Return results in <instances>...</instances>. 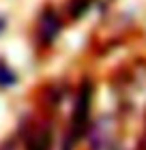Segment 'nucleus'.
Wrapping results in <instances>:
<instances>
[{
	"label": "nucleus",
	"instance_id": "nucleus-3",
	"mask_svg": "<svg viewBox=\"0 0 146 150\" xmlns=\"http://www.w3.org/2000/svg\"><path fill=\"white\" fill-rule=\"evenodd\" d=\"M30 150H50V133L47 131L37 133V137L30 142Z\"/></svg>",
	"mask_w": 146,
	"mask_h": 150
},
{
	"label": "nucleus",
	"instance_id": "nucleus-4",
	"mask_svg": "<svg viewBox=\"0 0 146 150\" xmlns=\"http://www.w3.org/2000/svg\"><path fill=\"white\" fill-rule=\"evenodd\" d=\"M15 81V75H13L4 64H0V86H11Z\"/></svg>",
	"mask_w": 146,
	"mask_h": 150
},
{
	"label": "nucleus",
	"instance_id": "nucleus-5",
	"mask_svg": "<svg viewBox=\"0 0 146 150\" xmlns=\"http://www.w3.org/2000/svg\"><path fill=\"white\" fill-rule=\"evenodd\" d=\"M4 28V19H0V30H2Z\"/></svg>",
	"mask_w": 146,
	"mask_h": 150
},
{
	"label": "nucleus",
	"instance_id": "nucleus-2",
	"mask_svg": "<svg viewBox=\"0 0 146 150\" xmlns=\"http://www.w3.org/2000/svg\"><path fill=\"white\" fill-rule=\"evenodd\" d=\"M60 30V22L56 17V13H45L43 17H41V39H43V43H50V41L56 39Z\"/></svg>",
	"mask_w": 146,
	"mask_h": 150
},
{
	"label": "nucleus",
	"instance_id": "nucleus-1",
	"mask_svg": "<svg viewBox=\"0 0 146 150\" xmlns=\"http://www.w3.org/2000/svg\"><path fill=\"white\" fill-rule=\"evenodd\" d=\"M88 107H90V86L84 84L78 99V105H75V120H73V139H78L82 133H84L86 127V118H88Z\"/></svg>",
	"mask_w": 146,
	"mask_h": 150
}]
</instances>
